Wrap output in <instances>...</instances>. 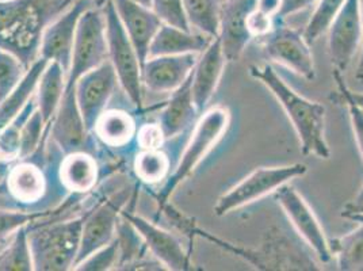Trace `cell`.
I'll use <instances>...</instances> for the list:
<instances>
[{
    "instance_id": "cell-1",
    "label": "cell",
    "mask_w": 363,
    "mask_h": 271,
    "mask_svg": "<svg viewBox=\"0 0 363 271\" xmlns=\"http://www.w3.org/2000/svg\"><path fill=\"white\" fill-rule=\"evenodd\" d=\"M67 9V0H1L0 49L29 70L40 57L46 26Z\"/></svg>"
},
{
    "instance_id": "cell-2",
    "label": "cell",
    "mask_w": 363,
    "mask_h": 271,
    "mask_svg": "<svg viewBox=\"0 0 363 271\" xmlns=\"http://www.w3.org/2000/svg\"><path fill=\"white\" fill-rule=\"evenodd\" d=\"M250 75L272 91L279 105L284 107L300 138L303 155L330 159L331 151L325 140V106L311 101L291 89L270 64L251 65Z\"/></svg>"
},
{
    "instance_id": "cell-3",
    "label": "cell",
    "mask_w": 363,
    "mask_h": 271,
    "mask_svg": "<svg viewBox=\"0 0 363 271\" xmlns=\"http://www.w3.org/2000/svg\"><path fill=\"white\" fill-rule=\"evenodd\" d=\"M193 236L212 241L228 253L242 258L257 270H320L315 259L303 250L300 241L294 240L288 232L277 226H272L266 232L259 250L223 240L197 226L193 231Z\"/></svg>"
},
{
    "instance_id": "cell-4",
    "label": "cell",
    "mask_w": 363,
    "mask_h": 271,
    "mask_svg": "<svg viewBox=\"0 0 363 271\" xmlns=\"http://www.w3.org/2000/svg\"><path fill=\"white\" fill-rule=\"evenodd\" d=\"M84 216L67 221L28 226L34 270H72L80 247Z\"/></svg>"
},
{
    "instance_id": "cell-5",
    "label": "cell",
    "mask_w": 363,
    "mask_h": 271,
    "mask_svg": "<svg viewBox=\"0 0 363 271\" xmlns=\"http://www.w3.org/2000/svg\"><path fill=\"white\" fill-rule=\"evenodd\" d=\"M230 122V113L225 107H213L199 117L191 137L182 155L181 162L175 171L167 178L163 189L157 196L160 211L181 182L184 181L203 157L212 151L214 145L227 132Z\"/></svg>"
},
{
    "instance_id": "cell-6",
    "label": "cell",
    "mask_w": 363,
    "mask_h": 271,
    "mask_svg": "<svg viewBox=\"0 0 363 271\" xmlns=\"http://www.w3.org/2000/svg\"><path fill=\"white\" fill-rule=\"evenodd\" d=\"M106 22L107 49L118 82L129 96L132 105L143 110V77L141 62L136 49L130 43L113 0H106L102 6Z\"/></svg>"
},
{
    "instance_id": "cell-7",
    "label": "cell",
    "mask_w": 363,
    "mask_h": 271,
    "mask_svg": "<svg viewBox=\"0 0 363 271\" xmlns=\"http://www.w3.org/2000/svg\"><path fill=\"white\" fill-rule=\"evenodd\" d=\"M108 60L106 22L102 7L91 6L79 19L71 68L65 89L75 87L77 80Z\"/></svg>"
},
{
    "instance_id": "cell-8",
    "label": "cell",
    "mask_w": 363,
    "mask_h": 271,
    "mask_svg": "<svg viewBox=\"0 0 363 271\" xmlns=\"http://www.w3.org/2000/svg\"><path fill=\"white\" fill-rule=\"evenodd\" d=\"M308 167L303 163L290 166L259 167L218 198L214 213L216 216L223 217L230 211L247 206L263 197L272 194L278 187L290 183L291 179L303 177Z\"/></svg>"
},
{
    "instance_id": "cell-9",
    "label": "cell",
    "mask_w": 363,
    "mask_h": 271,
    "mask_svg": "<svg viewBox=\"0 0 363 271\" xmlns=\"http://www.w3.org/2000/svg\"><path fill=\"white\" fill-rule=\"evenodd\" d=\"M272 194L288 216L289 221L298 238L315 253L320 262L330 263L333 258L330 240L327 239L315 211L308 205L305 198L290 183L282 184Z\"/></svg>"
},
{
    "instance_id": "cell-10",
    "label": "cell",
    "mask_w": 363,
    "mask_h": 271,
    "mask_svg": "<svg viewBox=\"0 0 363 271\" xmlns=\"http://www.w3.org/2000/svg\"><path fill=\"white\" fill-rule=\"evenodd\" d=\"M263 38V52L270 60L286 67L306 80L315 79L313 53L300 31L285 25H278Z\"/></svg>"
},
{
    "instance_id": "cell-11",
    "label": "cell",
    "mask_w": 363,
    "mask_h": 271,
    "mask_svg": "<svg viewBox=\"0 0 363 271\" xmlns=\"http://www.w3.org/2000/svg\"><path fill=\"white\" fill-rule=\"evenodd\" d=\"M94 4L95 1L92 0H75L60 16H56L46 26L43 34L40 57L59 62L65 74H68L71 68L79 19Z\"/></svg>"
},
{
    "instance_id": "cell-12",
    "label": "cell",
    "mask_w": 363,
    "mask_h": 271,
    "mask_svg": "<svg viewBox=\"0 0 363 271\" xmlns=\"http://www.w3.org/2000/svg\"><path fill=\"white\" fill-rule=\"evenodd\" d=\"M129 189L122 190L84 216L80 247L72 270H75L76 266L92 253L114 240L122 206L129 198Z\"/></svg>"
},
{
    "instance_id": "cell-13",
    "label": "cell",
    "mask_w": 363,
    "mask_h": 271,
    "mask_svg": "<svg viewBox=\"0 0 363 271\" xmlns=\"http://www.w3.org/2000/svg\"><path fill=\"white\" fill-rule=\"evenodd\" d=\"M117 82L118 77L110 60L105 61L77 80L76 99L89 133L94 132L99 117L106 110Z\"/></svg>"
},
{
    "instance_id": "cell-14",
    "label": "cell",
    "mask_w": 363,
    "mask_h": 271,
    "mask_svg": "<svg viewBox=\"0 0 363 271\" xmlns=\"http://www.w3.org/2000/svg\"><path fill=\"white\" fill-rule=\"evenodd\" d=\"M363 41V23L359 0H346L328 28V50L335 70L348 68Z\"/></svg>"
},
{
    "instance_id": "cell-15",
    "label": "cell",
    "mask_w": 363,
    "mask_h": 271,
    "mask_svg": "<svg viewBox=\"0 0 363 271\" xmlns=\"http://www.w3.org/2000/svg\"><path fill=\"white\" fill-rule=\"evenodd\" d=\"M121 216L135 226L145 245L150 248L153 256L166 267V270L187 271L191 270L190 255L184 253L179 240L159 228L147 219L136 216L132 211H121Z\"/></svg>"
},
{
    "instance_id": "cell-16",
    "label": "cell",
    "mask_w": 363,
    "mask_h": 271,
    "mask_svg": "<svg viewBox=\"0 0 363 271\" xmlns=\"http://www.w3.org/2000/svg\"><path fill=\"white\" fill-rule=\"evenodd\" d=\"M198 55H169L151 57L141 67L143 84L155 92H172L191 76Z\"/></svg>"
},
{
    "instance_id": "cell-17",
    "label": "cell",
    "mask_w": 363,
    "mask_h": 271,
    "mask_svg": "<svg viewBox=\"0 0 363 271\" xmlns=\"http://www.w3.org/2000/svg\"><path fill=\"white\" fill-rule=\"evenodd\" d=\"M257 0H224L220 16L218 38L227 61L240 59L247 45L254 40L248 31L247 18Z\"/></svg>"
},
{
    "instance_id": "cell-18",
    "label": "cell",
    "mask_w": 363,
    "mask_h": 271,
    "mask_svg": "<svg viewBox=\"0 0 363 271\" xmlns=\"http://www.w3.org/2000/svg\"><path fill=\"white\" fill-rule=\"evenodd\" d=\"M52 138L65 155L84 151L87 136L80 109L76 99V86L65 89L60 106L50 125ZM86 152V151H84Z\"/></svg>"
},
{
    "instance_id": "cell-19",
    "label": "cell",
    "mask_w": 363,
    "mask_h": 271,
    "mask_svg": "<svg viewBox=\"0 0 363 271\" xmlns=\"http://www.w3.org/2000/svg\"><path fill=\"white\" fill-rule=\"evenodd\" d=\"M113 3L143 67L148 59L152 40L163 22L151 9L143 7L132 0H113Z\"/></svg>"
},
{
    "instance_id": "cell-20",
    "label": "cell",
    "mask_w": 363,
    "mask_h": 271,
    "mask_svg": "<svg viewBox=\"0 0 363 271\" xmlns=\"http://www.w3.org/2000/svg\"><path fill=\"white\" fill-rule=\"evenodd\" d=\"M225 64L227 59L223 53L220 38L216 37L201 53V57H198L191 75V92L199 116L203 114L217 90Z\"/></svg>"
},
{
    "instance_id": "cell-21",
    "label": "cell",
    "mask_w": 363,
    "mask_h": 271,
    "mask_svg": "<svg viewBox=\"0 0 363 271\" xmlns=\"http://www.w3.org/2000/svg\"><path fill=\"white\" fill-rule=\"evenodd\" d=\"M198 117L199 113L193 99L190 76L179 89L172 91L171 98L160 113L159 125L162 126L166 138H172L186 132L193 123H196Z\"/></svg>"
},
{
    "instance_id": "cell-22",
    "label": "cell",
    "mask_w": 363,
    "mask_h": 271,
    "mask_svg": "<svg viewBox=\"0 0 363 271\" xmlns=\"http://www.w3.org/2000/svg\"><path fill=\"white\" fill-rule=\"evenodd\" d=\"M212 41V37L206 34L182 31L179 28L163 23L152 40L148 50V59L186 53L199 55L211 45Z\"/></svg>"
},
{
    "instance_id": "cell-23",
    "label": "cell",
    "mask_w": 363,
    "mask_h": 271,
    "mask_svg": "<svg viewBox=\"0 0 363 271\" xmlns=\"http://www.w3.org/2000/svg\"><path fill=\"white\" fill-rule=\"evenodd\" d=\"M7 190L16 201L31 204L40 201L46 192V178L41 167L33 162L18 163L9 172Z\"/></svg>"
},
{
    "instance_id": "cell-24",
    "label": "cell",
    "mask_w": 363,
    "mask_h": 271,
    "mask_svg": "<svg viewBox=\"0 0 363 271\" xmlns=\"http://www.w3.org/2000/svg\"><path fill=\"white\" fill-rule=\"evenodd\" d=\"M67 83V74L56 61H49L35 89L37 109L41 113L44 122L49 125L56 116L60 106Z\"/></svg>"
},
{
    "instance_id": "cell-25",
    "label": "cell",
    "mask_w": 363,
    "mask_h": 271,
    "mask_svg": "<svg viewBox=\"0 0 363 271\" xmlns=\"http://www.w3.org/2000/svg\"><path fill=\"white\" fill-rule=\"evenodd\" d=\"M60 179L67 190L86 193L96 183L98 165L87 152L68 153L61 162Z\"/></svg>"
},
{
    "instance_id": "cell-26",
    "label": "cell",
    "mask_w": 363,
    "mask_h": 271,
    "mask_svg": "<svg viewBox=\"0 0 363 271\" xmlns=\"http://www.w3.org/2000/svg\"><path fill=\"white\" fill-rule=\"evenodd\" d=\"M49 61L38 57L31 64L30 68L26 71L21 83L14 91L0 104V131L6 128L10 122L16 120V116L28 105L31 96L35 94L38 80L43 75Z\"/></svg>"
},
{
    "instance_id": "cell-27",
    "label": "cell",
    "mask_w": 363,
    "mask_h": 271,
    "mask_svg": "<svg viewBox=\"0 0 363 271\" xmlns=\"http://www.w3.org/2000/svg\"><path fill=\"white\" fill-rule=\"evenodd\" d=\"M94 132L107 147L121 148L130 144L136 137V122L126 111L105 110L96 122Z\"/></svg>"
},
{
    "instance_id": "cell-28",
    "label": "cell",
    "mask_w": 363,
    "mask_h": 271,
    "mask_svg": "<svg viewBox=\"0 0 363 271\" xmlns=\"http://www.w3.org/2000/svg\"><path fill=\"white\" fill-rule=\"evenodd\" d=\"M189 25L216 38L220 31V16L224 0H182Z\"/></svg>"
},
{
    "instance_id": "cell-29",
    "label": "cell",
    "mask_w": 363,
    "mask_h": 271,
    "mask_svg": "<svg viewBox=\"0 0 363 271\" xmlns=\"http://www.w3.org/2000/svg\"><path fill=\"white\" fill-rule=\"evenodd\" d=\"M331 253L342 271H363V224L346 235L330 240Z\"/></svg>"
},
{
    "instance_id": "cell-30",
    "label": "cell",
    "mask_w": 363,
    "mask_h": 271,
    "mask_svg": "<svg viewBox=\"0 0 363 271\" xmlns=\"http://www.w3.org/2000/svg\"><path fill=\"white\" fill-rule=\"evenodd\" d=\"M0 270L30 271L34 270L30 243L28 236V226L16 231L13 240L0 253Z\"/></svg>"
},
{
    "instance_id": "cell-31",
    "label": "cell",
    "mask_w": 363,
    "mask_h": 271,
    "mask_svg": "<svg viewBox=\"0 0 363 271\" xmlns=\"http://www.w3.org/2000/svg\"><path fill=\"white\" fill-rule=\"evenodd\" d=\"M171 160L160 150L140 151L135 159V172L140 181L157 183L168 178Z\"/></svg>"
},
{
    "instance_id": "cell-32",
    "label": "cell",
    "mask_w": 363,
    "mask_h": 271,
    "mask_svg": "<svg viewBox=\"0 0 363 271\" xmlns=\"http://www.w3.org/2000/svg\"><path fill=\"white\" fill-rule=\"evenodd\" d=\"M345 3L346 0H318V6L303 31V37L309 44L315 43L321 34L328 31L330 25Z\"/></svg>"
},
{
    "instance_id": "cell-33",
    "label": "cell",
    "mask_w": 363,
    "mask_h": 271,
    "mask_svg": "<svg viewBox=\"0 0 363 271\" xmlns=\"http://www.w3.org/2000/svg\"><path fill=\"white\" fill-rule=\"evenodd\" d=\"M26 71L28 70L16 56L0 49V104L21 83Z\"/></svg>"
},
{
    "instance_id": "cell-34",
    "label": "cell",
    "mask_w": 363,
    "mask_h": 271,
    "mask_svg": "<svg viewBox=\"0 0 363 271\" xmlns=\"http://www.w3.org/2000/svg\"><path fill=\"white\" fill-rule=\"evenodd\" d=\"M333 79H335L339 90L342 92V96L346 102V106H347L351 128H352L354 137H355V141H357V145H358V150L361 152L363 160V107L359 104H357V101L352 98L351 90L348 89L347 84L345 83V79H343L340 71H337V70L333 71Z\"/></svg>"
},
{
    "instance_id": "cell-35",
    "label": "cell",
    "mask_w": 363,
    "mask_h": 271,
    "mask_svg": "<svg viewBox=\"0 0 363 271\" xmlns=\"http://www.w3.org/2000/svg\"><path fill=\"white\" fill-rule=\"evenodd\" d=\"M45 122L41 116V113L38 111V109H35L33 111L29 120L25 122L23 129H22V138H21V150H19V160L28 159L31 155H34L35 151L40 147V143L43 140V132L45 128Z\"/></svg>"
},
{
    "instance_id": "cell-36",
    "label": "cell",
    "mask_w": 363,
    "mask_h": 271,
    "mask_svg": "<svg viewBox=\"0 0 363 271\" xmlns=\"http://www.w3.org/2000/svg\"><path fill=\"white\" fill-rule=\"evenodd\" d=\"M120 258V244L117 238L105 247L96 250L75 267L77 271H106L113 269Z\"/></svg>"
},
{
    "instance_id": "cell-37",
    "label": "cell",
    "mask_w": 363,
    "mask_h": 271,
    "mask_svg": "<svg viewBox=\"0 0 363 271\" xmlns=\"http://www.w3.org/2000/svg\"><path fill=\"white\" fill-rule=\"evenodd\" d=\"M152 11L164 25L179 28L182 31H193L189 25L182 0H152Z\"/></svg>"
},
{
    "instance_id": "cell-38",
    "label": "cell",
    "mask_w": 363,
    "mask_h": 271,
    "mask_svg": "<svg viewBox=\"0 0 363 271\" xmlns=\"http://www.w3.org/2000/svg\"><path fill=\"white\" fill-rule=\"evenodd\" d=\"M45 216H48L45 211L26 213V211H0V240L6 239L10 235H14L19 228L29 226L30 223H34L35 220Z\"/></svg>"
},
{
    "instance_id": "cell-39",
    "label": "cell",
    "mask_w": 363,
    "mask_h": 271,
    "mask_svg": "<svg viewBox=\"0 0 363 271\" xmlns=\"http://www.w3.org/2000/svg\"><path fill=\"white\" fill-rule=\"evenodd\" d=\"M166 136L162 126L157 123H144L137 129V147L141 151L160 150L164 144Z\"/></svg>"
},
{
    "instance_id": "cell-40",
    "label": "cell",
    "mask_w": 363,
    "mask_h": 271,
    "mask_svg": "<svg viewBox=\"0 0 363 271\" xmlns=\"http://www.w3.org/2000/svg\"><path fill=\"white\" fill-rule=\"evenodd\" d=\"M274 19L275 18L266 16L254 7V10L248 14V18H247V25H248V31L251 33V35L254 38L266 37L275 28Z\"/></svg>"
},
{
    "instance_id": "cell-41",
    "label": "cell",
    "mask_w": 363,
    "mask_h": 271,
    "mask_svg": "<svg viewBox=\"0 0 363 271\" xmlns=\"http://www.w3.org/2000/svg\"><path fill=\"white\" fill-rule=\"evenodd\" d=\"M318 0H282L281 3V10L278 13L277 18L279 21H284L285 18L290 16H294L300 11H303L318 3Z\"/></svg>"
},
{
    "instance_id": "cell-42",
    "label": "cell",
    "mask_w": 363,
    "mask_h": 271,
    "mask_svg": "<svg viewBox=\"0 0 363 271\" xmlns=\"http://www.w3.org/2000/svg\"><path fill=\"white\" fill-rule=\"evenodd\" d=\"M281 3H282V0H257L255 9L266 16L277 18L279 10H281Z\"/></svg>"
},
{
    "instance_id": "cell-43",
    "label": "cell",
    "mask_w": 363,
    "mask_h": 271,
    "mask_svg": "<svg viewBox=\"0 0 363 271\" xmlns=\"http://www.w3.org/2000/svg\"><path fill=\"white\" fill-rule=\"evenodd\" d=\"M342 216L346 217L348 220H351V221H355L358 224H363V211H346L345 209L343 213H342Z\"/></svg>"
},
{
    "instance_id": "cell-44",
    "label": "cell",
    "mask_w": 363,
    "mask_h": 271,
    "mask_svg": "<svg viewBox=\"0 0 363 271\" xmlns=\"http://www.w3.org/2000/svg\"><path fill=\"white\" fill-rule=\"evenodd\" d=\"M363 206V187L361 189V192H359V194L357 197V199L352 202V204H350L347 205L346 208L347 209H359V208H362Z\"/></svg>"
},
{
    "instance_id": "cell-45",
    "label": "cell",
    "mask_w": 363,
    "mask_h": 271,
    "mask_svg": "<svg viewBox=\"0 0 363 271\" xmlns=\"http://www.w3.org/2000/svg\"><path fill=\"white\" fill-rule=\"evenodd\" d=\"M359 7H361V16H362L363 23V0H359ZM358 74H363V41L362 52H361V60H359V67H358Z\"/></svg>"
},
{
    "instance_id": "cell-46",
    "label": "cell",
    "mask_w": 363,
    "mask_h": 271,
    "mask_svg": "<svg viewBox=\"0 0 363 271\" xmlns=\"http://www.w3.org/2000/svg\"><path fill=\"white\" fill-rule=\"evenodd\" d=\"M351 95H352V98L357 101V104H359V105L363 107V94L362 92H354V91H351Z\"/></svg>"
},
{
    "instance_id": "cell-47",
    "label": "cell",
    "mask_w": 363,
    "mask_h": 271,
    "mask_svg": "<svg viewBox=\"0 0 363 271\" xmlns=\"http://www.w3.org/2000/svg\"><path fill=\"white\" fill-rule=\"evenodd\" d=\"M132 1H135L137 4H140L143 7H147V9H151L152 10V0H132Z\"/></svg>"
},
{
    "instance_id": "cell-48",
    "label": "cell",
    "mask_w": 363,
    "mask_h": 271,
    "mask_svg": "<svg viewBox=\"0 0 363 271\" xmlns=\"http://www.w3.org/2000/svg\"><path fill=\"white\" fill-rule=\"evenodd\" d=\"M105 1H106V0H95V4H96V6H99V7H101V6H102V4H104V3H105Z\"/></svg>"
},
{
    "instance_id": "cell-49",
    "label": "cell",
    "mask_w": 363,
    "mask_h": 271,
    "mask_svg": "<svg viewBox=\"0 0 363 271\" xmlns=\"http://www.w3.org/2000/svg\"><path fill=\"white\" fill-rule=\"evenodd\" d=\"M357 79L363 82V74H358V75H357Z\"/></svg>"
},
{
    "instance_id": "cell-50",
    "label": "cell",
    "mask_w": 363,
    "mask_h": 271,
    "mask_svg": "<svg viewBox=\"0 0 363 271\" xmlns=\"http://www.w3.org/2000/svg\"><path fill=\"white\" fill-rule=\"evenodd\" d=\"M346 211H363V206H362V208H359V209H347V208H346Z\"/></svg>"
},
{
    "instance_id": "cell-51",
    "label": "cell",
    "mask_w": 363,
    "mask_h": 271,
    "mask_svg": "<svg viewBox=\"0 0 363 271\" xmlns=\"http://www.w3.org/2000/svg\"><path fill=\"white\" fill-rule=\"evenodd\" d=\"M74 1H75V0H67V7H68V6H71Z\"/></svg>"
},
{
    "instance_id": "cell-52",
    "label": "cell",
    "mask_w": 363,
    "mask_h": 271,
    "mask_svg": "<svg viewBox=\"0 0 363 271\" xmlns=\"http://www.w3.org/2000/svg\"><path fill=\"white\" fill-rule=\"evenodd\" d=\"M0 1H1V0H0Z\"/></svg>"
}]
</instances>
